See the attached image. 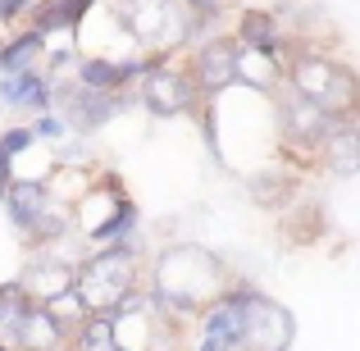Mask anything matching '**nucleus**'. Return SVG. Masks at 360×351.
Listing matches in <instances>:
<instances>
[{
	"label": "nucleus",
	"mask_w": 360,
	"mask_h": 351,
	"mask_svg": "<svg viewBox=\"0 0 360 351\" xmlns=\"http://www.w3.org/2000/svg\"><path fill=\"white\" fill-rule=\"evenodd\" d=\"M150 301H160L169 315H192L224 297V264L205 246H169L150 269Z\"/></svg>",
	"instance_id": "f257e3e1"
},
{
	"label": "nucleus",
	"mask_w": 360,
	"mask_h": 351,
	"mask_svg": "<svg viewBox=\"0 0 360 351\" xmlns=\"http://www.w3.org/2000/svg\"><path fill=\"white\" fill-rule=\"evenodd\" d=\"M132 283H137V255L132 246H101L96 255L78 264L73 274V297L82 301L87 315H115L123 301L132 297Z\"/></svg>",
	"instance_id": "f03ea898"
},
{
	"label": "nucleus",
	"mask_w": 360,
	"mask_h": 351,
	"mask_svg": "<svg viewBox=\"0 0 360 351\" xmlns=\"http://www.w3.org/2000/svg\"><path fill=\"white\" fill-rule=\"evenodd\" d=\"M292 91L301 101H310L315 110H324L328 119H352L356 115V73L347 64L306 55V60L292 64Z\"/></svg>",
	"instance_id": "7ed1b4c3"
},
{
	"label": "nucleus",
	"mask_w": 360,
	"mask_h": 351,
	"mask_svg": "<svg viewBox=\"0 0 360 351\" xmlns=\"http://www.w3.org/2000/svg\"><path fill=\"white\" fill-rule=\"evenodd\" d=\"M297 338V319L288 306L255 288H242V351H288Z\"/></svg>",
	"instance_id": "20e7f679"
},
{
	"label": "nucleus",
	"mask_w": 360,
	"mask_h": 351,
	"mask_svg": "<svg viewBox=\"0 0 360 351\" xmlns=\"http://www.w3.org/2000/svg\"><path fill=\"white\" fill-rule=\"evenodd\" d=\"M115 14L137 42H160V46L183 42V27H187L178 0H115Z\"/></svg>",
	"instance_id": "39448f33"
},
{
	"label": "nucleus",
	"mask_w": 360,
	"mask_h": 351,
	"mask_svg": "<svg viewBox=\"0 0 360 351\" xmlns=\"http://www.w3.org/2000/svg\"><path fill=\"white\" fill-rule=\"evenodd\" d=\"M141 101H146L155 115L174 119V115H192L196 101H201V91H196L192 73L155 64V69H146V78H141Z\"/></svg>",
	"instance_id": "423d86ee"
},
{
	"label": "nucleus",
	"mask_w": 360,
	"mask_h": 351,
	"mask_svg": "<svg viewBox=\"0 0 360 351\" xmlns=\"http://www.w3.org/2000/svg\"><path fill=\"white\" fill-rule=\"evenodd\" d=\"M238 343H242V288H233L201 310V351H238Z\"/></svg>",
	"instance_id": "0eeeda50"
},
{
	"label": "nucleus",
	"mask_w": 360,
	"mask_h": 351,
	"mask_svg": "<svg viewBox=\"0 0 360 351\" xmlns=\"http://www.w3.org/2000/svg\"><path fill=\"white\" fill-rule=\"evenodd\" d=\"M192 82H196V91H210V96H219L224 87H233V82H238V42H229V37L205 42L201 51H196Z\"/></svg>",
	"instance_id": "6e6552de"
},
{
	"label": "nucleus",
	"mask_w": 360,
	"mask_h": 351,
	"mask_svg": "<svg viewBox=\"0 0 360 351\" xmlns=\"http://www.w3.org/2000/svg\"><path fill=\"white\" fill-rule=\"evenodd\" d=\"M51 96H64V128H82V132H91V128H101L105 119H115V106L119 101L110 96V91H87V87H51Z\"/></svg>",
	"instance_id": "1a4fd4ad"
},
{
	"label": "nucleus",
	"mask_w": 360,
	"mask_h": 351,
	"mask_svg": "<svg viewBox=\"0 0 360 351\" xmlns=\"http://www.w3.org/2000/svg\"><path fill=\"white\" fill-rule=\"evenodd\" d=\"M338 123H347V119H328L324 110H315L301 96L283 110V128H288V137L297 141V146H324V137L338 128Z\"/></svg>",
	"instance_id": "9d476101"
},
{
	"label": "nucleus",
	"mask_w": 360,
	"mask_h": 351,
	"mask_svg": "<svg viewBox=\"0 0 360 351\" xmlns=\"http://www.w3.org/2000/svg\"><path fill=\"white\" fill-rule=\"evenodd\" d=\"M0 101L46 115V110H51V78H46V73H32V69L9 73V78H0Z\"/></svg>",
	"instance_id": "9b49d317"
},
{
	"label": "nucleus",
	"mask_w": 360,
	"mask_h": 351,
	"mask_svg": "<svg viewBox=\"0 0 360 351\" xmlns=\"http://www.w3.org/2000/svg\"><path fill=\"white\" fill-rule=\"evenodd\" d=\"M5 205H9V219H14L23 233H32L37 219L46 215V183L14 178V183H9V192H5Z\"/></svg>",
	"instance_id": "f8f14e48"
},
{
	"label": "nucleus",
	"mask_w": 360,
	"mask_h": 351,
	"mask_svg": "<svg viewBox=\"0 0 360 351\" xmlns=\"http://www.w3.org/2000/svg\"><path fill=\"white\" fill-rule=\"evenodd\" d=\"M356 123L347 119V123H338L333 132L324 137V165L333 169L338 178H356V169H360V146H356Z\"/></svg>",
	"instance_id": "ddd939ff"
},
{
	"label": "nucleus",
	"mask_w": 360,
	"mask_h": 351,
	"mask_svg": "<svg viewBox=\"0 0 360 351\" xmlns=\"http://www.w3.org/2000/svg\"><path fill=\"white\" fill-rule=\"evenodd\" d=\"M91 5H96V0H51V5L37 14V27H32V32L46 37V32H60V27H73Z\"/></svg>",
	"instance_id": "4468645a"
},
{
	"label": "nucleus",
	"mask_w": 360,
	"mask_h": 351,
	"mask_svg": "<svg viewBox=\"0 0 360 351\" xmlns=\"http://www.w3.org/2000/svg\"><path fill=\"white\" fill-rule=\"evenodd\" d=\"M242 42L251 46V51H264V55L278 51V23H274V14H264V9H246V14H242Z\"/></svg>",
	"instance_id": "2eb2a0df"
},
{
	"label": "nucleus",
	"mask_w": 360,
	"mask_h": 351,
	"mask_svg": "<svg viewBox=\"0 0 360 351\" xmlns=\"http://www.w3.org/2000/svg\"><path fill=\"white\" fill-rule=\"evenodd\" d=\"M41 51H46V37L23 32L18 42H9L5 51H0V73H5V78H9V73H27V69H32V60H37Z\"/></svg>",
	"instance_id": "dca6fc26"
},
{
	"label": "nucleus",
	"mask_w": 360,
	"mask_h": 351,
	"mask_svg": "<svg viewBox=\"0 0 360 351\" xmlns=\"http://www.w3.org/2000/svg\"><path fill=\"white\" fill-rule=\"evenodd\" d=\"M78 351H115L110 347V319L105 315H87L78 324Z\"/></svg>",
	"instance_id": "f3484780"
},
{
	"label": "nucleus",
	"mask_w": 360,
	"mask_h": 351,
	"mask_svg": "<svg viewBox=\"0 0 360 351\" xmlns=\"http://www.w3.org/2000/svg\"><path fill=\"white\" fill-rule=\"evenodd\" d=\"M27 146H32V132H27V128H9V132H0V155L14 160V155H23Z\"/></svg>",
	"instance_id": "a211bd4d"
},
{
	"label": "nucleus",
	"mask_w": 360,
	"mask_h": 351,
	"mask_svg": "<svg viewBox=\"0 0 360 351\" xmlns=\"http://www.w3.org/2000/svg\"><path fill=\"white\" fill-rule=\"evenodd\" d=\"M27 132H32V141H37V137H64L69 128H64V119H55V115H41V119H37Z\"/></svg>",
	"instance_id": "6ab92c4d"
},
{
	"label": "nucleus",
	"mask_w": 360,
	"mask_h": 351,
	"mask_svg": "<svg viewBox=\"0 0 360 351\" xmlns=\"http://www.w3.org/2000/svg\"><path fill=\"white\" fill-rule=\"evenodd\" d=\"M27 5H32V0H0V18H14V14H23Z\"/></svg>",
	"instance_id": "aec40b11"
},
{
	"label": "nucleus",
	"mask_w": 360,
	"mask_h": 351,
	"mask_svg": "<svg viewBox=\"0 0 360 351\" xmlns=\"http://www.w3.org/2000/svg\"><path fill=\"white\" fill-rule=\"evenodd\" d=\"M196 9H205V14H210V9H219V0H192Z\"/></svg>",
	"instance_id": "412c9836"
}]
</instances>
